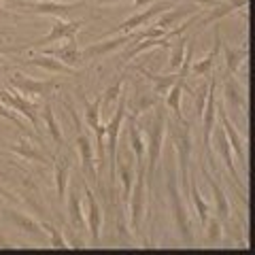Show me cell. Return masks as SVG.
<instances>
[{"instance_id": "31", "label": "cell", "mask_w": 255, "mask_h": 255, "mask_svg": "<svg viewBox=\"0 0 255 255\" xmlns=\"http://www.w3.org/2000/svg\"><path fill=\"white\" fill-rule=\"evenodd\" d=\"M115 174H119V179H122V200L124 204H128V198H130V191H132V185H134V164L132 162H119L117 159V166H115Z\"/></svg>"}, {"instance_id": "5", "label": "cell", "mask_w": 255, "mask_h": 255, "mask_svg": "<svg viewBox=\"0 0 255 255\" xmlns=\"http://www.w3.org/2000/svg\"><path fill=\"white\" fill-rule=\"evenodd\" d=\"M128 204H130V230L134 234H138L142 219H145V168H136Z\"/></svg>"}, {"instance_id": "32", "label": "cell", "mask_w": 255, "mask_h": 255, "mask_svg": "<svg viewBox=\"0 0 255 255\" xmlns=\"http://www.w3.org/2000/svg\"><path fill=\"white\" fill-rule=\"evenodd\" d=\"M140 43H134V47L130 51H126L124 55V60L130 62L132 58H136V55H140L142 51H149V49H153V47H162V49H168L170 47V38L168 36H159V38H138Z\"/></svg>"}, {"instance_id": "14", "label": "cell", "mask_w": 255, "mask_h": 255, "mask_svg": "<svg viewBox=\"0 0 255 255\" xmlns=\"http://www.w3.org/2000/svg\"><path fill=\"white\" fill-rule=\"evenodd\" d=\"M172 9V4L170 2H157V4H149L145 11H138V13H134L132 17H128L124 19L119 26L115 28L119 34H128V32H134V30H138L140 26H147V23L151 19H155L157 15H162L164 11H168Z\"/></svg>"}, {"instance_id": "16", "label": "cell", "mask_w": 255, "mask_h": 255, "mask_svg": "<svg viewBox=\"0 0 255 255\" xmlns=\"http://www.w3.org/2000/svg\"><path fill=\"white\" fill-rule=\"evenodd\" d=\"M75 145H77V151H79V157H81V166H83V174L85 179H92L94 185H98V170L94 168V145L92 140L85 136V134L79 130L77 138H75Z\"/></svg>"}, {"instance_id": "45", "label": "cell", "mask_w": 255, "mask_h": 255, "mask_svg": "<svg viewBox=\"0 0 255 255\" xmlns=\"http://www.w3.org/2000/svg\"><path fill=\"white\" fill-rule=\"evenodd\" d=\"M2 153H4V151H0V155H2Z\"/></svg>"}, {"instance_id": "12", "label": "cell", "mask_w": 255, "mask_h": 255, "mask_svg": "<svg viewBox=\"0 0 255 255\" xmlns=\"http://www.w3.org/2000/svg\"><path fill=\"white\" fill-rule=\"evenodd\" d=\"M2 217L9 221L15 230H19V232H23V234H30L32 238H36L38 243H49L47 241V234H45V228L36 219H32L30 215L21 213V211H15V209H4Z\"/></svg>"}, {"instance_id": "39", "label": "cell", "mask_w": 255, "mask_h": 255, "mask_svg": "<svg viewBox=\"0 0 255 255\" xmlns=\"http://www.w3.org/2000/svg\"><path fill=\"white\" fill-rule=\"evenodd\" d=\"M0 119H9V122H11V124H15V128H19V130H21V132H26V134H30V132H28V128H26V124H23V122H21V119H19L17 115H15V113H13V111H11L9 107H6V105H4V102H0Z\"/></svg>"}, {"instance_id": "34", "label": "cell", "mask_w": 255, "mask_h": 255, "mask_svg": "<svg viewBox=\"0 0 255 255\" xmlns=\"http://www.w3.org/2000/svg\"><path fill=\"white\" fill-rule=\"evenodd\" d=\"M145 77L149 79L151 83H153V94H168V90L170 87L177 83V79H179V75H151V73H147L145 70Z\"/></svg>"}, {"instance_id": "15", "label": "cell", "mask_w": 255, "mask_h": 255, "mask_svg": "<svg viewBox=\"0 0 255 255\" xmlns=\"http://www.w3.org/2000/svg\"><path fill=\"white\" fill-rule=\"evenodd\" d=\"M83 191H85V200H87V213H85V221H87V230L96 243L100 241V230H102V209L98 200H96L92 187L83 181Z\"/></svg>"}, {"instance_id": "40", "label": "cell", "mask_w": 255, "mask_h": 255, "mask_svg": "<svg viewBox=\"0 0 255 255\" xmlns=\"http://www.w3.org/2000/svg\"><path fill=\"white\" fill-rule=\"evenodd\" d=\"M206 92H209V85H202L200 90H194V100H196V109H198V113H202V109H204V102H206Z\"/></svg>"}, {"instance_id": "21", "label": "cell", "mask_w": 255, "mask_h": 255, "mask_svg": "<svg viewBox=\"0 0 255 255\" xmlns=\"http://www.w3.org/2000/svg\"><path fill=\"white\" fill-rule=\"evenodd\" d=\"M68 174H70V157L68 155H58L53 159V179H55V196H58L60 204L66 200Z\"/></svg>"}, {"instance_id": "28", "label": "cell", "mask_w": 255, "mask_h": 255, "mask_svg": "<svg viewBox=\"0 0 255 255\" xmlns=\"http://www.w3.org/2000/svg\"><path fill=\"white\" fill-rule=\"evenodd\" d=\"M221 49L223 55H226V68H228V75H236L238 68L247 62V55H249V47H230L226 43H221Z\"/></svg>"}, {"instance_id": "20", "label": "cell", "mask_w": 255, "mask_h": 255, "mask_svg": "<svg viewBox=\"0 0 255 255\" xmlns=\"http://www.w3.org/2000/svg\"><path fill=\"white\" fill-rule=\"evenodd\" d=\"M215 136H217V149H219V153H221L223 166L228 168V172H230V177H232V181L236 183L238 187L243 189L241 174H238L236 166H234V153H232V147H230V142H228V136H226V132H223V128H217V130H215Z\"/></svg>"}, {"instance_id": "18", "label": "cell", "mask_w": 255, "mask_h": 255, "mask_svg": "<svg viewBox=\"0 0 255 255\" xmlns=\"http://www.w3.org/2000/svg\"><path fill=\"white\" fill-rule=\"evenodd\" d=\"M128 140H130L132 153H134V166L136 168H145V138H142V132L136 124V115L128 117Z\"/></svg>"}, {"instance_id": "3", "label": "cell", "mask_w": 255, "mask_h": 255, "mask_svg": "<svg viewBox=\"0 0 255 255\" xmlns=\"http://www.w3.org/2000/svg\"><path fill=\"white\" fill-rule=\"evenodd\" d=\"M181 128L172 126V138H174V151L179 155V166H181V191L183 196H187V183H189V159H191V132L185 119H181Z\"/></svg>"}, {"instance_id": "11", "label": "cell", "mask_w": 255, "mask_h": 255, "mask_svg": "<svg viewBox=\"0 0 255 255\" xmlns=\"http://www.w3.org/2000/svg\"><path fill=\"white\" fill-rule=\"evenodd\" d=\"M9 83L15 92H19L21 96H26V98H36V96H49L58 83L53 81V79H45V81H36V79H30V77H23V75H13L9 79Z\"/></svg>"}, {"instance_id": "38", "label": "cell", "mask_w": 255, "mask_h": 255, "mask_svg": "<svg viewBox=\"0 0 255 255\" xmlns=\"http://www.w3.org/2000/svg\"><path fill=\"white\" fill-rule=\"evenodd\" d=\"M206 241H209L211 245H217L221 241V236H223V228H221V221L217 217H209V221H206Z\"/></svg>"}, {"instance_id": "1", "label": "cell", "mask_w": 255, "mask_h": 255, "mask_svg": "<svg viewBox=\"0 0 255 255\" xmlns=\"http://www.w3.org/2000/svg\"><path fill=\"white\" fill-rule=\"evenodd\" d=\"M166 128H168V117H166V109L155 107L153 119L147 128V168H145V179H147V189L151 191V183L155 177L157 162L164 151V136Z\"/></svg>"}, {"instance_id": "8", "label": "cell", "mask_w": 255, "mask_h": 255, "mask_svg": "<svg viewBox=\"0 0 255 255\" xmlns=\"http://www.w3.org/2000/svg\"><path fill=\"white\" fill-rule=\"evenodd\" d=\"M140 38V32L134 34V32H128V34H119V36H111V38H105V41H98V43H92L87 45L85 49L81 51V58L83 60H92V58H105V55L117 51L119 47L124 45H130L134 41Z\"/></svg>"}, {"instance_id": "43", "label": "cell", "mask_w": 255, "mask_h": 255, "mask_svg": "<svg viewBox=\"0 0 255 255\" xmlns=\"http://www.w3.org/2000/svg\"><path fill=\"white\" fill-rule=\"evenodd\" d=\"M151 0H132V9H140V6H145Z\"/></svg>"}, {"instance_id": "13", "label": "cell", "mask_w": 255, "mask_h": 255, "mask_svg": "<svg viewBox=\"0 0 255 255\" xmlns=\"http://www.w3.org/2000/svg\"><path fill=\"white\" fill-rule=\"evenodd\" d=\"M217 115L221 119V128H223V132H226V136H228V142H230V147H232V153L238 157V162H241L245 168L249 166V162H247V149H245V138L238 134V130L234 128V124L230 122V115H228V111L226 107L221 105V102L217 100Z\"/></svg>"}, {"instance_id": "41", "label": "cell", "mask_w": 255, "mask_h": 255, "mask_svg": "<svg viewBox=\"0 0 255 255\" xmlns=\"http://www.w3.org/2000/svg\"><path fill=\"white\" fill-rule=\"evenodd\" d=\"M0 198H9V200H15V194L6 189L4 185H0Z\"/></svg>"}, {"instance_id": "23", "label": "cell", "mask_w": 255, "mask_h": 255, "mask_svg": "<svg viewBox=\"0 0 255 255\" xmlns=\"http://www.w3.org/2000/svg\"><path fill=\"white\" fill-rule=\"evenodd\" d=\"M223 98H226L230 109H234V111H243L247 107L245 87L236 81L234 75H226V81H223Z\"/></svg>"}, {"instance_id": "44", "label": "cell", "mask_w": 255, "mask_h": 255, "mask_svg": "<svg viewBox=\"0 0 255 255\" xmlns=\"http://www.w3.org/2000/svg\"><path fill=\"white\" fill-rule=\"evenodd\" d=\"M98 4H109V2H126V0H96Z\"/></svg>"}, {"instance_id": "2", "label": "cell", "mask_w": 255, "mask_h": 255, "mask_svg": "<svg viewBox=\"0 0 255 255\" xmlns=\"http://www.w3.org/2000/svg\"><path fill=\"white\" fill-rule=\"evenodd\" d=\"M168 196H170V209L174 223L179 228V234L185 245H194V234H191V219L187 213V206L183 202V191L177 185V177H174V168H168Z\"/></svg>"}, {"instance_id": "36", "label": "cell", "mask_w": 255, "mask_h": 255, "mask_svg": "<svg viewBox=\"0 0 255 255\" xmlns=\"http://www.w3.org/2000/svg\"><path fill=\"white\" fill-rule=\"evenodd\" d=\"M43 228L49 232V245L53 247V249H73L70 247V243L64 238V234H62V230H58L55 226H49V223H43Z\"/></svg>"}, {"instance_id": "7", "label": "cell", "mask_w": 255, "mask_h": 255, "mask_svg": "<svg viewBox=\"0 0 255 255\" xmlns=\"http://www.w3.org/2000/svg\"><path fill=\"white\" fill-rule=\"evenodd\" d=\"M217 81L209 83V92H206V102H204V109H202V145H204V151L209 153V157L213 159V153H211V134L215 130V119H217Z\"/></svg>"}, {"instance_id": "24", "label": "cell", "mask_w": 255, "mask_h": 255, "mask_svg": "<svg viewBox=\"0 0 255 255\" xmlns=\"http://www.w3.org/2000/svg\"><path fill=\"white\" fill-rule=\"evenodd\" d=\"M47 55H53V58H58L60 62H64L70 68H77L79 62L83 60L81 49H79V45H77V36L66 38V43L62 47H58V49H53V51H47Z\"/></svg>"}, {"instance_id": "6", "label": "cell", "mask_w": 255, "mask_h": 255, "mask_svg": "<svg viewBox=\"0 0 255 255\" xmlns=\"http://www.w3.org/2000/svg\"><path fill=\"white\" fill-rule=\"evenodd\" d=\"M83 21H68V19H62V17H55V21L49 26V34L38 38V41L30 43L28 49H43V47L51 45V43H60V41H66V38H73L77 36V32L81 30Z\"/></svg>"}, {"instance_id": "33", "label": "cell", "mask_w": 255, "mask_h": 255, "mask_svg": "<svg viewBox=\"0 0 255 255\" xmlns=\"http://www.w3.org/2000/svg\"><path fill=\"white\" fill-rule=\"evenodd\" d=\"M38 113L43 115V122H45V126H47V130H49L53 142H55V145H64L62 128H60V124H58V119H55V113H53V109H51L49 102H45L43 109L38 111Z\"/></svg>"}, {"instance_id": "19", "label": "cell", "mask_w": 255, "mask_h": 255, "mask_svg": "<svg viewBox=\"0 0 255 255\" xmlns=\"http://www.w3.org/2000/svg\"><path fill=\"white\" fill-rule=\"evenodd\" d=\"M247 4H249V0H228V2H219V4L211 6L209 15H204V17L198 21V26L204 28V26H209V23H213V21H219L221 17H226V15H232L236 11H243Z\"/></svg>"}, {"instance_id": "4", "label": "cell", "mask_w": 255, "mask_h": 255, "mask_svg": "<svg viewBox=\"0 0 255 255\" xmlns=\"http://www.w3.org/2000/svg\"><path fill=\"white\" fill-rule=\"evenodd\" d=\"M124 119H126V94L119 96L115 115L109 119L107 134H105V151H107V155L111 157V187H113V183L117 181V174H115V166H117V140H119V130H122V126H124Z\"/></svg>"}, {"instance_id": "26", "label": "cell", "mask_w": 255, "mask_h": 255, "mask_svg": "<svg viewBox=\"0 0 255 255\" xmlns=\"http://www.w3.org/2000/svg\"><path fill=\"white\" fill-rule=\"evenodd\" d=\"M9 151H13L15 155H19L23 159H28V162H36V164H47V155L43 153L38 145H34L32 140L23 138L19 142H15V145H9Z\"/></svg>"}, {"instance_id": "17", "label": "cell", "mask_w": 255, "mask_h": 255, "mask_svg": "<svg viewBox=\"0 0 255 255\" xmlns=\"http://www.w3.org/2000/svg\"><path fill=\"white\" fill-rule=\"evenodd\" d=\"M200 170H202L204 181L209 183V187H211V191H213V200H215V211H217V219H219L221 223H223V221H230V202H228V198H226V191H223L219 183L213 179V174H211V170L204 166V162L200 164Z\"/></svg>"}, {"instance_id": "37", "label": "cell", "mask_w": 255, "mask_h": 255, "mask_svg": "<svg viewBox=\"0 0 255 255\" xmlns=\"http://www.w3.org/2000/svg\"><path fill=\"white\" fill-rule=\"evenodd\" d=\"M124 79L126 77H119L113 85H109L105 92H102V105H111V102L119 100V96L124 94Z\"/></svg>"}, {"instance_id": "30", "label": "cell", "mask_w": 255, "mask_h": 255, "mask_svg": "<svg viewBox=\"0 0 255 255\" xmlns=\"http://www.w3.org/2000/svg\"><path fill=\"white\" fill-rule=\"evenodd\" d=\"M198 11H202V9H194V6H179V9H168V11H164L162 13V17H159L153 26H157V28H162L164 32H168V30H172V26L177 23L183 15H189V13H198Z\"/></svg>"}, {"instance_id": "29", "label": "cell", "mask_w": 255, "mask_h": 255, "mask_svg": "<svg viewBox=\"0 0 255 255\" xmlns=\"http://www.w3.org/2000/svg\"><path fill=\"white\" fill-rule=\"evenodd\" d=\"M81 198L77 194V189L73 191V194L68 196V202H66V209H68V219L70 223H73V228L79 230V232H83V230H87V221H85V213L81 209Z\"/></svg>"}, {"instance_id": "25", "label": "cell", "mask_w": 255, "mask_h": 255, "mask_svg": "<svg viewBox=\"0 0 255 255\" xmlns=\"http://www.w3.org/2000/svg\"><path fill=\"white\" fill-rule=\"evenodd\" d=\"M221 34H219V28H215V47L204 55L202 60H198L194 66H189V70L194 73L196 77H209L211 75V70H213V66H215V62H217V55H219V51H221Z\"/></svg>"}, {"instance_id": "9", "label": "cell", "mask_w": 255, "mask_h": 255, "mask_svg": "<svg viewBox=\"0 0 255 255\" xmlns=\"http://www.w3.org/2000/svg\"><path fill=\"white\" fill-rule=\"evenodd\" d=\"M0 102H4L6 107H9L11 111H15L17 115L21 117H26L30 126L34 128V130H38V111H41V107L34 105V102H30L26 96H21L19 92H15V94H9L6 90H0Z\"/></svg>"}, {"instance_id": "35", "label": "cell", "mask_w": 255, "mask_h": 255, "mask_svg": "<svg viewBox=\"0 0 255 255\" xmlns=\"http://www.w3.org/2000/svg\"><path fill=\"white\" fill-rule=\"evenodd\" d=\"M177 41H174L172 45V53H170V62H168V66L170 70H179L181 68V64L183 60H185V51H187V38L185 36H174Z\"/></svg>"}, {"instance_id": "22", "label": "cell", "mask_w": 255, "mask_h": 255, "mask_svg": "<svg viewBox=\"0 0 255 255\" xmlns=\"http://www.w3.org/2000/svg\"><path fill=\"white\" fill-rule=\"evenodd\" d=\"M23 64H28V66H34V68H43L47 73L51 75H77V68H70L66 66L64 62H60L58 58H53V55H36V58H30V60H21Z\"/></svg>"}, {"instance_id": "27", "label": "cell", "mask_w": 255, "mask_h": 255, "mask_svg": "<svg viewBox=\"0 0 255 255\" xmlns=\"http://www.w3.org/2000/svg\"><path fill=\"white\" fill-rule=\"evenodd\" d=\"M187 196L191 198V204H194V209L198 213V221H200V226L204 228L206 221H209V217H211V204L202 198L200 189H198L194 179H189V183H187Z\"/></svg>"}, {"instance_id": "42", "label": "cell", "mask_w": 255, "mask_h": 255, "mask_svg": "<svg viewBox=\"0 0 255 255\" xmlns=\"http://www.w3.org/2000/svg\"><path fill=\"white\" fill-rule=\"evenodd\" d=\"M196 4H202V6H215V4H219V0H196Z\"/></svg>"}, {"instance_id": "10", "label": "cell", "mask_w": 255, "mask_h": 255, "mask_svg": "<svg viewBox=\"0 0 255 255\" xmlns=\"http://www.w3.org/2000/svg\"><path fill=\"white\" fill-rule=\"evenodd\" d=\"M83 2H55V0H38V2H23L15 4L21 11L32 13V15H51V17H66L73 11H77Z\"/></svg>"}]
</instances>
